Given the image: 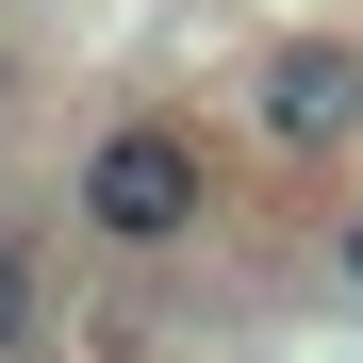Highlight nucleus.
Returning <instances> with one entry per match:
<instances>
[{
	"label": "nucleus",
	"instance_id": "nucleus-2",
	"mask_svg": "<svg viewBox=\"0 0 363 363\" xmlns=\"http://www.w3.org/2000/svg\"><path fill=\"white\" fill-rule=\"evenodd\" d=\"M248 116H264L281 165H347L363 149V50L347 33H281L264 67H248Z\"/></svg>",
	"mask_w": 363,
	"mask_h": 363
},
{
	"label": "nucleus",
	"instance_id": "nucleus-1",
	"mask_svg": "<svg viewBox=\"0 0 363 363\" xmlns=\"http://www.w3.org/2000/svg\"><path fill=\"white\" fill-rule=\"evenodd\" d=\"M67 215L99 231V248H133V264L199 248V231H215V149H199V116H116V133L67 165Z\"/></svg>",
	"mask_w": 363,
	"mask_h": 363
},
{
	"label": "nucleus",
	"instance_id": "nucleus-4",
	"mask_svg": "<svg viewBox=\"0 0 363 363\" xmlns=\"http://www.w3.org/2000/svg\"><path fill=\"white\" fill-rule=\"evenodd\" d=\"M330 281H347V314H363V215H347V231H330Z\"/></svg>",
	"mask_w": 363,
	"mask_h": 363
},
{
	"label": "nucleus",
	"instance_id": "nucleus-3",
	"mask_svg": "<svg viewBox=\"0 0 363 363\" xmlns=\"http://www.w3.org/2000/svg\"><path fill=\"white\" fill-rule=\"evenodd\" d=\"M33 330H50V264L0 231V363H33Z\"/></svg>",
	"mask_w": 363,
	"mask_h": 363
}]
</instances>
